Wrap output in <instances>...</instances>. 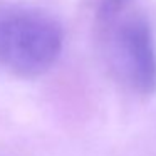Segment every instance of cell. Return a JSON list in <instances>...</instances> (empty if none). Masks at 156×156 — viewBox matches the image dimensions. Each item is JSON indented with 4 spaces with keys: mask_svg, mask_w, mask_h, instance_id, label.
Here are the masks:
<instances>
[{
    "mask_svg": "<svg viewBox=\"0 0 156 156\" xmlns=\"http://www.w3.org/2000/svg\"><path fill=\"white\" fill-rule=\"evenodd\" d=\"M101 54L112 77L139 96L156 91V45L148 19L134 9L94 22Z\"/></svg>",
    "mask_w": 156,
    "mask_h": 156,
    "instance_id": "obj_1",
    "label": "cell"
},
{
    "mask_svg": "<svg viewBox=\"0 0 156 156\" xmlns=\"http://www.w3.org/2000/svg\"><path fill=\"white\" fill-rule=\"evenodd\" d=\"M133 4H134V0H91V12L94 22H98L119 14L124 9L131 7Z\"/></svg>",
    "mask_w": 156,
    "mask_h": 156,
    "instance_id": "obj_3",
    "label": "cell"
},
{
    "mask_svg": "<svg viewBox=\"0 0 156 156\" xmlns=\"http://www.w3.org/2000/svg\"><path fill=\"white\" fill-rule=\"evenodd\" d=\"M62 27L47 12L0 5V67L19 77H37L59 59Z\"/></svg>",
    "mask_w": 156,
    "mask_h": 156,
    "instance_id": "obj_2",
    "label": "cell"
}]
</instances>
